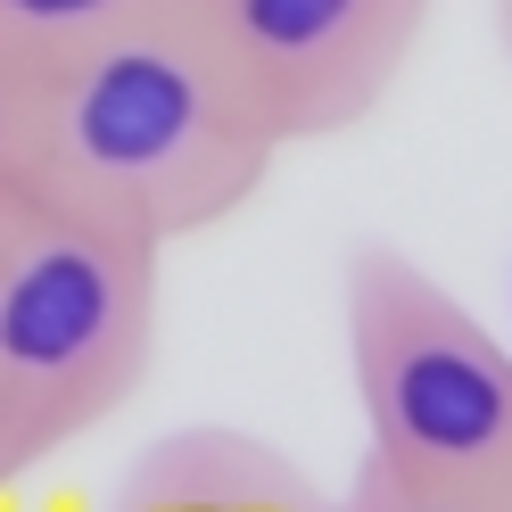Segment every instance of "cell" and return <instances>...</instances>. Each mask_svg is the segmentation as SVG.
Returning <instances> with one entry per match:
<instances>
[{
	"label": "cell",
	"mask_w": 512,
	"mask_h": 512,
	"mask_svg": "<svg viewBox=\"0 0 512 512\" xmlns=\"http://www.w3.org/2000/svg\"><path fill=\"white\" fill-rule=\"evenodd\" d=\"M281 149L207 0H149L34 58V190L157 248L232 223Z\"/></svg>",
	"instance_id": "cell-1"
},
{
	"label": "cell",
	"mask_w": 512,
	"mask_h": 512,
	"mask_svg": "<svg viewBox=\"0 0 512 512\" xmlns=\"http://www.w3.org/2000/svg\"><path fill=\"white\" fill-rule=\"evenodd\" d=\"M166 248L25 182L0 207V479L83 446L157 364Z\"/></svg>",
	"instance_id": "cell-2"
},
{
	"label": "cell",
	"mask_w": 512,
	"mask_h": 512,
	"mask_svg": "<svg viewBox=\"0 0 512 512\" xmlns=\"http://www.w3.org/2000/svg\"><path fill=\"white\" fill-rule=\"evenodd\" d=\"M347 380L364 455L413 488L512 512V347L405 248L347 256Z\"/></svg>",
	"instance_id": "cell-3"
},
{
	"label": "cell",
	"mask_w": 512,
	"mask_h": 512,
	"mask_svg": "<svg viewBox=\"0 0 512 512\" xmlns=\"http://www.w3.org/2000/svg\"><path fill=\"white\" fill-rule=\"evenodd\" d=\"M438 0H207L281 141H331L397 91Z\"/></svg>",
	"instance_id": "cell-4"
},
{
	"label": "cell",
	"mask_w": 512,
	"mask_h": 512,
	"mask_svg": "<svg viewBox=\"0 0 512 512\" xmlns=\"http://www.w3.org/2000/svg\"><path fill=\"white\" fill-rule=\"evenodd\" d=\"M108 512H331V496L248 430H174L124 471Z\"/></svg>",
	"instance_id": "cell-5"
},
{
	"label": "cell",
	"mask_w": 512,
	"mask_h": 512,
	"mask_svg": "<svg viewBox=\"0 0 512 512\" xmlns=\"http://www.w3.org/2000/svg\"><path fill=\"white\" fill-rule=\"evenodd\" d=\"M133 9H149V0H0V50H17V58H58V50L91 42L100 25L133 17Z\"/></svg>",
	"instance_id": "cell-6"
},
{
	"label": "cell",
	"mask_w": 512,
	"mask_h": 512,
	"mask_svg": "<svg viewBox=\"0 0 512 512\" xmlns=\"http://www.w3.org/2000/svg\"><path fill=\"white\" fill-rule=\"evenodd\" d=\"M34 182V58L0 50V207Z\"/></svg>",
	"instance_id": "cell-7"
},
{
	"label": "cell",
	"mask_w": 512,
	"mask_h": 512,
	"mask_svg": "<svg viewBox=\"0 0 512 512\" xmlns=\"http://www.w3.org/2000/svg\"><path fill=\"white\" fill-rule=\"evenodd\" d=\"M331 512H496V504H463V496H438V488H413V479L380 471L372 455L356 463V479L331 496Z\"/></svg>",
	"instance_id": "cell-8"
},
{
	"label": "cell",
	"mask_w": 512,
	"mask_h": 512,
	"mask_svg": "<svg viewBox=\"0 0 512 512\" xmlns=\"http://www.w3.org/2000/svg\"><path fill=\"white\" fill-rule=\"evenodd\" d=\"M496 50H504V67H512V0H496Z\"/></svg>",
	"instance_id": "cell-9"
}]
</instances>
